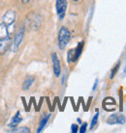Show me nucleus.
Listing matches in <instances>:
<instances>
[{"label":"nucleus","mask_w":126,"mask_h":133,"mask_svg":"<svg viewBox=\"0 0 126 133\" xmlns=\"http://www.w3.org/2000/svg\"><path fill=\"white\" fill-rule=\"evenodd\" d=\"M17 14L14 10H8L0 22V55L6 52L11 46L13 35L16 29Z\"/></svg>","instance_id":"obj_1"},{"label":"nucleus","mask_w":126,"mask_h":133,"mask_svg":"<svg viewBox=\"0 0 126 133\" xmlns=\"http://www.w3.org/2000/svg\"><path fill=\"white\" fill-rule=\"evenodd\" d=\"M71 39V33L69 29L65 26H62L58 32V47L59 49H64L66 45L69 43Z\"/></svg>","instance_id":"obj_2"},{"label":"nucleus","mask_w":126,"mask_h":133,"mask_svg":"<svg viewBox=\"0 0 126 133\" xmlns=\"http://www.w3.org/2000/svg\"><path fill=\"white\" fill-rule=\"evenodd\" d=\"M83 45H84V42L82 41V42L78 43L76 48L70 49L68 51V54H67V61H68V63H75L76 61H78V59L80 58L81 54L83 52Z\"/></svg>","instance_id":"obj_3"},{"label":"nucleus","mask_w":126,"mask_h":133,"mask_svg":"<svg viewBox=\"0 0 126 133\" xmlns=\"http://www.w3.org/2000/svg\"><path fill=\"white\" fill-rule=\"evenodd\" d=\"M23 37H24V28L22 27V28H20V30H19V32L16 34V36L14 37L13 41H12V43H11L10 48L14 53H16L18 50H19L20 44H21V43H22V41H23Z\"/></svg>","instance_id":"obj_4"},{"label":"nucleus","mask_w":126,"mask_h":133,"mask_svg":"<svg viewBox=\"0 0 126 133\" xmlns=\"http://www.w3.org/2000/svg\"><path fill=\"white\" fill-rule=\"evenodd\" d=\"M55 8H56V14L60 19H63L65 15H66L67 10V0H56L55 3Z\"/></svg>","instance_id":"obj_5"},{"label":"nucleus","mask_w":126,"mask_h":133,"mask_svg":"<svg viewBox=\"0 0 126 133\" xmlns=\"http://www.w3.org/2000/svg\"><path fill=\"white\" fill-rule=\"evenodd\" d=\"M51 61H53V73L56 77H59L60 74H61V65H60V61L55 52H53L51 54Z\"/></svg>","instance_id":"obj_6"},{"label":"nucleus","mask_w":126,"mask_h":133,"mask_svg":"<svg viewBox=\"0 0 126 133\" xmlns=\"http://www.w3.org/2000/svg\"><path fill=\"white\" fill-rule=\"evenodd\" d=\"M107 122L109 124H124L126 122V118L121 114H113L109 117Z\"/></svg>","instance_id":"obj_7"},{"label":"nucleus","mask_w":126,"mask_h":133,"mask_svg":"<svg viewBox=\"0 0 126 133\" xmlns=\"http://www.w3.org/2000/svg\"><path fill=\"white\" fill-rule=\"evenodd\" d=\"M21 121H22V117L20 115V111H18L17 113L14 115V117L11 119L10 121V123H9V127L11 128H16V127L19 125V123H21Z\"/></svg>","instance_id":"obj_8"},{"label":"nucleus","mask_w":126,"mask_h":133,"mask_svg":"<svg viewBox=\"0 0 126 133\" xmlns=\"http://www.w3.org/2000/svg\"><path fill=\"white\" fill-rule=\"evenodd\" d=\"M50 118V114H46V115H44V117L42 118V120H41V122H40L39 127H38V129H37V132L39 133L44 129V127H46L47 123L49 122Z\"/></svg>","instance_id":"obj_9"},{"label":"nucleus","mask_w":126,"mask_h":133,"mask_svg":"<svg viewBox=\"0 0 126 133\" xmlns=\"http://www.w3.org/2000/svg\"><path fill=\"white\" fill-rule=\"evenodd\" d=\"M34 81H35V78L33 76H27L24 80V82L22 84V89L23 90H29V88L32 85H33Z\"/></svg>","instance_id":"obj_10"},{"label":"nucleus","mask_w":126,"mask_h":133,"mask_svg":"<svg viewBox=\"0 0 126 133\" xmlns=\"http://www.w3.org/2000/svg\"><path fill=\"white\" fill-rule=\"evenodd\" d=\"M11 132H20V133H29L30 129L28 127H19V128H13Z\"/></svg>","instance_id":"obj_11"},{"label":"nucleus","mask_w":126,"mask_h":133,"mask_svg":"<svg viewBox=\"0 0 126 133\" xmlns=\"http://www.w3.org/2000/svg\"><path fill=\"white\" fill-rule=\"evenodd\" d=\"M119 66H120V63L118 62V63L116 65V66H113V70H111V73H110V79H113V77H114V75H116V73L117 72V70H118V69H119Z\"/></svg>","instance_id":"obj_12"},{"label":"nucleus","mask_w":126,"mask_h":133,"mask_svg":"<svg viewBox=\"0 0 126 133\" xmlns=\"http://www.w3.org/2000/svg\"><path fill=\"white\" fill-rule=\"evenodd\" d=\"M98 118H99V113H98V111H97V113L95 114V116L93 117L92 121H91V123H90V130L93 129V128L95 127V125L97 124V123H98Z\"/></svg>","instance_id":"obj_13"},{"label":"nucleus","mask_w":126,"mask_h":133,"mask_svg":"<svg viewBox=\"0 0 126 133\" xmlns=\"http://www.w3.org/2000/svg\"><path fill=\"white\" fill-rule=\"evenodd\" d=\"M79 131V127L77 125L76 123H73L72 125H71V132L72 133H77Z\"/></svg>","instance_id":"obj_14"},{"label":"nucleus","mask_w":126,"mask_h":133,"mask_svg":"<svg viewBox=\"0 0 126 133\" xmlns=\"http://www.w3.org/2000/svg\"><path fill=\"white\" fill-rule=\"evenodd\" d=\"M86 127H87V123H83V124H82V127H81L80 130H79V132L84 133L86 131Z\"/></svg>","instance_id":"obj_15"},{"label":"nucleus","mask_w":126,"mask_h":133,"mask_svg":"<svg viewBox=\"0 0 126 133\" xmlns=\"http://www.w3.org/2000/svg\"><path fill=\"white\" fill-rule=\"evenodd\" d=\"M119 98H120V102H119V110L120 111H122V104H123V101H122V91H120V94H119Z\"/></svg>","instance_id":"obj_16"},{"label":"nucleus","mask_w":126,"mask_h":133,"mask_svg":"<svg viewBox=\"0 0 126 133\" xmlns=\"http://www.w3.org/2000/svg\"><path fill=\"white\" fill-rule=\"evenodd\" d=\"M97 85H98V79H95V82H94V85H93V88H92V91H95V89H96Z\"/></svg>","instance_id":"obj_17"},{"label":"nucleus","mask_w":126,"mask_h":133,"mask_svg":"<svg viewBox=\"0 0 126 133\" xmlns=\"http://www.w3.org/2000/svg\"><path fill=\"white\" fill-rule=\"evenodd\" d=\"M30 0H21V2H22V3H24V4H26V3H28V2H29Z\"/></svg>","instance_id":"obj_18"},{"label":"nucleus","mask_w":126,"mask_h":133,"mask_svg":"<svg viewBox=\"0 0 126 133\" xmlns=\"http://www.w3.org/2000/svg\"><path fill=\"white\" fill-rule=\"evenodd\" d=\"M73 1H75V2H78V1H79V0H73Z\"/></svg>","instance_id":"obj_19"}]
</instances>
